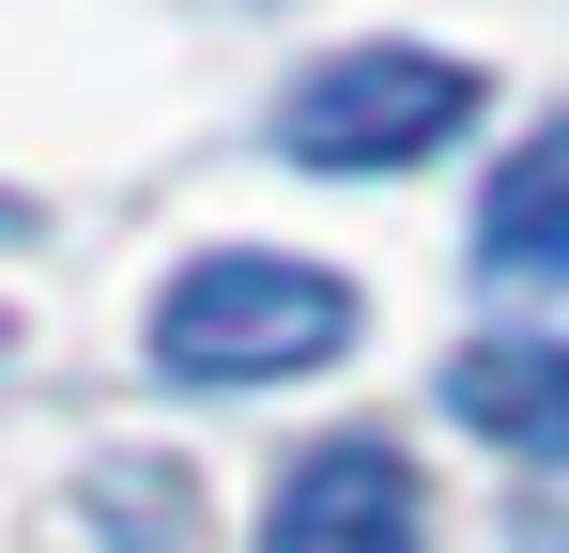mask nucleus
Instances as JSON below:
<instances>
[{
    "mask_svg": "<svg viewBox=\"0 0 569 553\" xmlns=\"http://www.w3.org/2000/svg\"><path fill=\"white\" fill-rule=\"evenodd\" d=\"M355 339V292L323 262H278V247H216L154 292V369L170 384H278V369H323Z\"/></svg>",
    "mask_w": 569,
    "mask_h": 553,
    "instance_id": "f257e3e1",
    "label": "nucleus"
},
{
    "mask_svg": "<svg viewBox=\"0 0 569 553\" xmlns=\"http://www.w3.org/2000/svg\"><path fill=\"white\" fill-rule=\"evenodd\" d=\"M477 123V78L447 47H339L278 92V154L292 170H416Z\"/></svg>",
    "mask_w": 569,
    "mask_h": 553,
    "instance_id": "f03ea898",
    "label": "nucleus"
},
{
    "mask_svg": "<svg viewBox=\"0 0 569 553\" xmlns=\"http://www.w3.org/2000/svg\"><path fill=\"white\" fill-rule=\"evenodd\" d=\"M262 553H416V461L370 446V431L308 446L262 507Z\"/></svg>",
    "mask_w": 569,
    "mask_h": 553,
    "instance_id": "7ed1b4c3",
    "label": "nucleus"
},
{
    "mask_svg": "<svg viewBox=\"0 0 569 553\" xmlns=\"http://www.w3.org/2000/svg\"><path fill=\"white\" fill-rule=\"evenodd\" d=\"M477 276L492 292H569V123H539L492 200H477Z\"/></svg>",
    "mask_w": 569,
    "mask_h": 553,
    "instance_id": "20e7f679",
    "label": "nucleus"
},
{
    "mask_svg": "<svg viewBox=\"0 0 569 553\" xmlns=\"http://www.w3.org/2000/svg\"><path fill=\"white\" fill-rule=\"evenodd\" d=\"M462 431H492L508 461H569V339H492V354L447 369Z\"/></svg>",
    "mask_w": 569,
    "mask_h": 553,
    "instance_id": "39448f33",
    "label": "nucleus"
},
{
    "mask_svg": "<svg viewBox=\"0 0 569 553\" xmlns=\"http://www.w3.org/2000/svg\"><path fill=\"white\" fill-rule=\"evenodd\" d=\"M0 231H31V200H0Z\"/></svg>",
    "mask_w": 569,
    "mask_h": 553,
    "instance_id": "423d86ee",
    "label": "nucleus"
}]
</instances>
